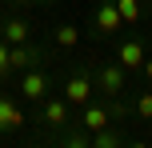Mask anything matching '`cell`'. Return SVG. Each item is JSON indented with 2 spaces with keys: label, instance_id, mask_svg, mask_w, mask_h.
<instances>
[{
  "label": "cell",
  "instance_id": "6da1fadb",
  "mask_svg": "<svg viewBox=\"0 0 152 148\" xmlns=\"http://www.w3.org/2000/svg\"><path fill=\"white\" fill-rule=\"evenodd\" d=\"M92 88H96V80H92L88 68H76L64 76V100L72 104V108H84V104L92 100Z\"/></svg>",
  "mask_w": 152,
  "mask_h": 148
},
{
  "label": "cell",
  "instance_id": "7a4b0ae2",
  "mask_svg": "<svg viewBox=\"0 0 152 148\" xmlns=\"http://www.w3.org/2000/svg\"><path fill=\"white\" fill-rule=\"evenodd\" d=\"M144 60H148V40L128 36V40L116 44V64H120L124 72H140V68H144Z\"/></svg>",
  "mask_w": 152,
  "mask_h": 148
},
{
  "label": "cell",
  "instance_id": "3957f363",
  "mask_svg": "<svg viewBox=\"0 0 152 148\" xmlns=\"http://www.w3.org/2000/svg\"><path fill=\"white\" fill-rule=\"evenodd\" d=\"M124 24L120 8H116V0H100L96 12H92V28H96V36H116Z\"/></svg>",
  "mask_w": 152,
  "mask_h": 148
},
{
  "label": "cell",
  "instance_id": "277c9868",
  "mask_svg": "<svg viewBox=\"0 0 152 148\" xmlns=\"http://www.w3.org/2000/svg\"><path fill=\"white\" fill-rule=\"evenodd\" d=\"M92 80H96V88L112 100V96H124V84H128V72L120 68V64H104V68L92 72Z\"/></svg>",
  "mask_w": 152,
  "mask_h": 148
},
{
  "label": "cell",
  "instance_id": "5b68a950",
  "mask_svg": "<svg viewBox=\"0 0 152 148\" xmlns=\"http://www.w3.org/2000/svg\"><path fill=\"white\" fill-rule=\"evenodd\" d=\"M48 84H52V80H48V72L36 64V68H28V72L20 76V96H24L28 104H40V100L48 96Z\"/></svg>",
  "mask_w": 152,
  "mask_h": 148
},
{
  "label": "cell",
  "instance_id": "8992f818",
  "mask_svg": "<svg viewBox=\"0 0 152 148\" xmlns=\"http://www.w3.org/2000/svg\"><path fill=\"white\" fill-rule=\"evenodd\" d=\"M68 108H72V104L64 100V96H52V100H40V120H44L48 128H56V132H60V128L68 124Z\"/></svg>",
  "mask_w": 152,
  "mask_h": 148
},
{
  "label": "cell",
  "instance_id": "52a82bcc",
  "mask_svg": "<svg viewBox=\"0 0 152 148\" xmlns=\"http://www.w3.org/2000/svg\"><path fill=\"white\" fill-rule=\"evenodd\" d=\"M36 64H40V52L32 44H8V68H12V76L36 68Z\"/></svg>",
  "mask_w": 152,
  "mask_h": 148
},
{
  "label": "cell",
  "instance_id": "ba28073f",
  "mask_svg": "<svg viewBox=\"0 0 152 148\" xmlns=\"http://www.w3.org/2000/svg\"><path fill=\"white\" fill-rule=\"evenodd\" d=\"M112 124V112H108V104H84L80 108V128H88V132H100V128Z\"/></svg>",
  "mask_w": 152,
  "mask_h": 148
},
{
  "label": "cell",
  "instance_id": "9c48e42d",
  "mask_svg": "<svg viewBox=\"0 0 152 148\" xmlns=\"http://www.w3.org/2000/svg\"><path fill=\"white\" fill-rule=\"evenodd\" d=\"M28 36H32V28L24 16H8L4 20V44H28Z\"/></svg>",
  "mask_w": 152,
  "mask_h": 148
},
{
  "label": "cell",
  "instance_id": "30bf717a",
  "mask_svg": "<svg viewBox=\"0 0 152 148\" xmlns=\"http://www.w3.org/2000/svg\"><path fill=\"white\" fill-rule=\"evenodd\" d=\"M20 124H24V112L16 108L8 96H0V132H16Z\"/></svg>",
  "mask_w": 152,
  "mask_h": 148
},
{
  "label": "cell",
  "instance_id": "8fae6325",
  "mask_svg": "<svg viewBox=\"0 0 152 148\" xmlns=\"http://www.w3.org/2000/svg\"><path fill=\"white\" fill-rule=\"evenodd\" d=\"M52 44L56 48H76L80 44V28H76V24H56L52 28Z\"/></svg>",
  "mask_w": 152,
  "mask_h": 148
},
{
  "label": "cell",
  "instance_id": "7c38bea8",
  "mask_svg": "<svg viewBox=\"0 0 152 148\" xmlns=\"http://www.w3.org/2000/svg\"><path fill=\"white\" fill-rule=\"evenodd\" d=\"M56 148H92V132L88 128H76V132H60Z\"/></svg>",
  "mask_w": 152,
  "mask_h": 148
},
{
  "label": "cell",
  "instance_id": "4fadbf2b",
  "mask_svg": "<svg viewBox=\"0 0 152 148\" xmlns=\"http://www.w3.org/2000/svg\"><path fill=\"white\" fill-rule=\"evenodd\" d=\"M116 8H120L124 24H136L140 20V0H116Z\"/></svg>",
  "mask_w": 152,
  "mask_h": 148
},
{
  "label": "cell",
  "instance_id": "5bb4252c",
  "mask_svg": "<svg viewBox=\"0 0 152 148\" xmlns=\"http://www.w3.org/2000/svg\"><path fill=\"white\" fill-rule=\"evenodd\" d=\"M132 116H140V120H152V92L136 96V104H132Z\"/></svg>",
  "mask_w": 152,
  "mask_h": 148
},
{
  "label": "cell",
  "instance_id": "9a60e30c",
  "mask_svg": "<svg viewBox=\"0 0 152 148\" xmlns=\"http://www.w3.org/2000/svg\"><path fill=\"white\" fill-rule=\"evenodd\" d=\"M8 76H12V68H8V44L0 40V84H4Z\"/></svg>",
  "mask_w": 152,
  "mask_h": 148
},
{
  "label": "cell",
  "instance_id": "2e32d148",
  "mask_svg": "<svg viewBox=\"0 0 152 148\" xmlns=\"http://www.w3.org/2000/svg\"><path fill=\"white\" fill-rule=\"evenodd\" d=\"M24 148H56V140H52V136H48V140H28Z\"/></svg>",
  "mask_w": 152,
  "mask_h": 148
},
{
  "label": "cell",
  "instance_id": "e0dca14e",
  "mask_svg": "<svg viewBox=\"0 0 152 148\" xmlns=\"http://www.w3.org/2000/svg\"><path fill=\"white\" fill-rule=\"evenodd\" d=\"M124 148H152L148 140H136V136H128V140H124Z\"/></svg>",
  "mask_w": 152,
  "mask_h": 148
},
{
  "label": "cell",
  "instance_id": "ac0fdd59",
  "mask_svg": "<svg viewBox=\"0 0 152 148\" xmlns=\"http://www.w3.org/2000/svg\"><path fill=\"white\" fill-rule=\"evenodd\" d=\"M140 72H144V76H148V84H152V56L144 60V68H140Z\"/></svg>",
  "mask_w": 152,
  "mask_h": 148
},
{
  "label": "cell",
  "instance_id": "d6986e66",
  "mask_svg": "<svg viewBox=\"0 0 152 148\" xmlns=\"http://www.w3.org/2000/svg\"><path fill=\"white\" fill-rule=\"evenodd\" d=\"M8 4H12V8H24V4H32V0H8Z\"/></svg>",
  "mask_w": 152,
  "mask_h": 148
},
{
  "label": "cell",
  "instance_id": "ffe728a7",
  "mask_svg": "<svg viewBox=\"0 0 152 148\" xmlns=\"http://www.w3.org/2000/svg\"><path fill=\"white\" fill-rule=\"evenodd\" d=\"M4 20H8V16H0V40H4Z\"/></svg>",
  "mask_w": 152,
  "mask_h": 148
},
{
  "label": "cell",
  "instance_id": "44dd1931",
  "mask_svg": "<svg viewBox=\"0 0 152 148\" xmlns=\"http://www.w3.org/2000/svg\"><path fill=\"white\" fill-rule=\"evenodd\" d=\"M36 4H52V0H36Z\"/></svg>",
  "mask_w": 152,
  "mask_h": 148
},
{
  "label": "cell",
  "instance_id": "7402d4cb",
  "mask_svg": "<svg viewBox=\"0 0 152 148\" xmlns=\"http://www.w3.org/2000/svg\"><path fill=\"white\" fill-rule=\"evenodd\" d=\"M148 48H152V40H148Z\"/></svg>",
  "mask_w": 152,
  "mask_h": 148
}]
</instances>
